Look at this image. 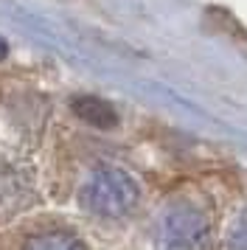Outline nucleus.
Returning <instances> with one entry per match:
<instances>
[{
	"label": "nucleus",
	"mask_w": 247,
	"mask_h": 250,
	"mask_svg": "<svg viewBox=\"0 0 247 250\" xmlns=\"http://www.w3.org/2000/svg\"><path fill=\"white\" fill-rule=\"evenodd\" d=\"M227 250H247V211L236 216L227 228Z\"/></svg>",
	"instance_id": "39448f33"
},
{
	"label": "nucleus",
	"mask_w": 247,
	"mask_h": 250,
	"mask_svg": "<svg viewBox=\"0 0 247 250\" xmlns=\"http://www.w3.org/2000/svg\"><path fill=\"white\" fill-rule=\"evenodd\" d=\"M70 107H73V113H76L84 124H90V126L112 129V126L118 124L115 110H112L104 99H99V96H76V99L70 102Z\"/></svg>",
	"instance_id": "7ed1b4c3"
},
{
	"label": "nucleus",
	"mask_w": 247,
	"mask_h": 250,
	"mask_svg": "<svg viewBox=\"0 0 247 250\" xmlns=\"http://www.w3.org/2000/svg\"><path fill=\"white\" fill-rule=\"evenodd\" d=\"M138 183L121 169H99L82 186V205L90 214L104 219H118L129 214L138 203Z\"/></svg>",
	"instance_id": "f257e3e1"
},
{
	"label": "nucleus",
	"mask_w": 247,
	"mask_h": 250,
	"mask_svg": "<svg viewBox=\"0 0 247 250\" xmlns=\"http://www.w3.org/2000/svg\"><path fill=\"white\" fill-rule=\"evenodd\" d=\"M25 250H84L76 239H70L67 233H45L28 242Z\"/></svg>",
	"instance_id": "20e7f679"
},
{
	"label": "nucleus",
	"mask_w": 247,
	"mask_h": 250,
	"mask_svg": "<svg viewBox=\"0 0 247 250\" xmlns=\"http://www.w3.org/2000/svg\"><path fill=\"white\" fill-rule=\"evenodd\" d=\"M208 219L200 208L188 203H174L160 214L157 242L160 250H202L208 245Z\"/></svg>",
	"instance_id": "f03ea898"
},
{
	"label": "nucleus",
	"mask_w": 247,
	"mask_h": 250,
	"mask_svg": "<svg viewBox=\"0 0 247 250\" xmlns=\"http://www.w3.org/2000/svg\"><path fill=\"white\" fill-rule=\"evenodd\" d=\"M6 57V42H3V40H0V59Z\"/></svg>",
	"instance_id": "423d86ee"
}]
</instances>
